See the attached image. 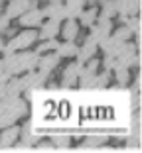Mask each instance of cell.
<instances>
[{
  "mask_svg": "<svg viewBox=\"0 0 142 153\" xmlns=\"http://www.w3.org/2000/svg\"><path fill=\"white\" fill-rule=\"evenodd\" d=\"M115 36L119 37V39H122V41H124V39H126V37L130 36V27H120V30H119V32L115 33Z\"/></svg>",
  "mask_w": 142,
  "mask_h": 153,
  "instance_id": "cell-26",
  "label": "cell"
},
{
  "mask_svg": "<svg viewBox=\"0 0 142 153\" xmlns=\"http://www.w3.org/2000/svg\"><path fill=\"white\" fill-rule=\"evenodd\" d=\"M57 55L59 57H71V55H77V47H75L73 41H67L63 45H57Z\"/></svg>",
  "mask_w": 142,
  "mask_h": 153,
  "instance_id": "cell-18",
  "label": "cell"
},
{
  "mask_svg": "<svg viewBox=\"0 0 142 153\" xmlns=\"http://www.w3.org/2000/svg\"><path fill=\"white\" fill-rule=\"evenodd\" d=\"M8 16H0V30H6L8 27Z\"/></svg>",
  "mask_w": 142,
  "mask_h": 153,
  "instance_id": "cell-28",
  "label": "cell"
},
{
  "mask_svg": "<svg viewBox=\"0 0 142 153\" xmlns=\"http://www.w3.org/2000/svg\"><path fill=\"white\" fill-rule=\"evenodd\" d=\"M122 43H124V41H122V39H119L116 36H113V37L107 36L105 39L101 41V47L105 49V53H107V55H115V51L119 49V47H120Z\"/></svg>",
  "mask_w": 142,
  "mask_h": 153,
  "instance_id": "cell-12",
  "label": "cell"
},
{
  "mask_svg": "<svg viewBox=\"0 0 142 153\" xmlns=\"http://www.w3.org/2000/svg\"><path fill=\"white\" fill-rule=\"evenodd\" d=\"M36 37H38V33L34 32V30H28V32L16 36L8 45H4V49H6V53H12V51H16V49H24L28 45H32L34 41H36Z\"/></svg>",
  "mask_w": 142,
  "mask_h": 153,
  "instance_id": "cell-3",
  "label": "cell"
},
{
  "mask_svg": "<svg viewBox=\"0 0 142 153\" xmlns=\"http://www.w3.org/2000/svg\"><path fill=\"white\" fill-rule=\"evenodd\" d=\"M53 2H59V0H53Z\"/></svg>",
  "mask_w": 142,
  "mask_h": 153,
  "instance_id": "cell-31",
  "label": "cell"
},
{
  "mask_svg": "<svg viewBox=\"0 0 142 153\" xmlns=\"http://www.w3.org/2000/svg\"><path fill=\"white\" fill-rule=\"evenodd\" d=\"M79 69H81V65H69L67 69H65L63 73V81H61V85H63V88H69L71 85H75V81H77L79 76Z\"/></svg>",
  "mask_w": 142,
  "mask_h": 153,
  "instance_id": "cell-10",
  "label": "cell"
},
{
  "mask_svg": "<svg viewBox=\"0 0 142 153\" xmlns=\"http://www.w3.org/2000/svg\"><path fill=\"white\" fill-rule=\"evenodd\" d=\"M38 61H40V53H20V55L6 53L4 67L12 75V73H20V71H32L38 65Z\"/></svg>",
  "mask_w": 142,
  "mask_h": 153,
  "instance_id": "cell-2",
  "label": "cell"
},
{
  "mask_svg": "<svg viewBox=\"0 0 142 153\" xmlns=\"http://www.w3.org/2000/svg\"><path fill=\"white\" fill-rule=\"evenodd\" d=\"M8 76H10V73L6 71L4 61H0V82H6V81H8Z\"/></svg>",
  "mask_w": 142,
  "mask_h": 153,
  "instance_id": "cell-25",
  "label": "cell"
},
{
  "mask_svg": "<svg viewBox=\"0 0 142 153\" xmlns=\"http://www.w3.org/2000/svg\"><path fill=\"white\" fill-rule=\"evenodd\" d=\"M4 94H6V82H0V100L4 98Z\"/></svg>",
  "mask_w": 142,
  "mask_h": 153,
  "instance_id": "cell-29",
  "label": "cell"
},
{
  "mask_svg": "<svg viewBox=\"0 0 142 153\" xmlns=\"http://www.w3.org/2000/svg\"><path fill=\"white\" fill-rule=\"evenodd\" d=\"M4 49V41H2V37H0V51Z\"/></svg>",
  "mask_w": 142,
  "mask_h": 153,
  "instance_id": "cell-30",
  "label": "cell"
},
{
  "mask_svg": "<svg viewBox=\"0 0 142 153\" xmlns=\"http://www.w3.org/2000/svg\"><path fill=\"white\" fill-rule=\"evenodd\" d=\"M30 8H34V2H30V0H14L12 4L8 6V10H6V16H8V18L22 16V14Z\"/></svg>",
  "mask_w": 142,
  "mask_h": 153,
  "instance_id": "cell-5",
  "label": "cell"
},
{
  "mask_svg": "<svg viewBox=\"0 0 142 153\" xmlns=\"http://www.w3.org/2000/svg\"><path fill=\"white\" fill-rule=\"evenodd\" d=\"M41 16H44V12H40V10H36V8H30L22 14L20 24H22V26H38V24L41 22Z\"/></svg>",
  "mask_w": 142,
  "mask_h": 153,
  "instance_id": "cell-7",
  "label": "cell"
},
{
  "mask_svg": "<svg viewBox=\"0 0 142 153\" xmlns=\"http://www.w3.org/2000/svg\"><path fill=\"white\" fill-rule=\"evenodd\" d=\"M79 16H81V22H83V26H85V27L93 26L95 20H97V8H91V10H87V12H81Z\"/></svg>",
  "mask_w": 142,
  "mask_h": 153,
  "instance_id": "cell-21",
  "label": "cell"
},
{
  "mask_svg": "<svg viewBox=\"0 0 142 153\" xmlns=\"http://www.w3.org/2000/svg\"><path fill=\"white\" fill-rule=\"evenodd\" d=\"M109 32H110V22H109V18L103 16V18L99 20V24L93 27L91 36H89V41H93V43H101V41L109 36Z\"/></svg>",
  "mask_w": 142,
  "mask_h": 153,
  "instance_id": "cell-4",
  "label": "cell"
},
{
  "mask_svg": "<svg viewBox=\"0 0 142 153\" xmlns=\"http://www.w3.org/2000/svg\"><path fill=\"white\" fill-rule=\"evenodd\" d=\"M20 130L18 128H14V126H6V131L2 134V137H0V149H8L14 145V141H16V137H18Z\"/></svg>",
  "mask_w": 142,
  "mask_h": 153,
  "instance_id": "cell-6",
  "label": "cell"
},
{
  "mask_svg": "<svg viewBox=\"0 0 142 153\" xmlns=\"http://www.w3.org/2000/svg\"><path fill=\"white\" fill-rule=\"evenodd\" d=\"M57 63H59V55H47V57H40V61H38V65H40V71L47 73L50 75L51 69L57 67Z\"/></svg>",
  "mask_w": 142,
  "mask_h": 153,
  "instance_id": "cell-11",
  "label": "cell"
},
{
  "mask_svg": "<svg viewBox=\"0 0 142 153\" xmlns=\"http://www.w3.org/2000/svg\"><path fill=\"white\" fill-rule=\"evenodd\" d=\"M51 49H57V41L55 39H47L46 43H41L36 53H46V51H51Z\"/></svg>",
  "mask_w": 142,
  "mask_h": 153,
  "instance_id": "cell-22",
  "label": "cell"
},
{
  "mask_svg": "<svg viewBox=\"0 0 142 153\" xmlns=\"http://www.w3.org/2000/svg\"><path fill=\"white\" fill-rule=\"evenodd\" d=\"M69 141H71V137H69V134H53V143L57 149H67L69 147Z\"/></svg>",
  "mask_w": 142,
  "mask_h": 153,
  "instance_id": "cell-20",
  "label": "cell"
},
{
  "mask_svg": "<svg viewBox=\"0 0 142 153\" xmlns=\"http://www.w3.org/2000/svg\"><path fill=\"white\" fill-rule=\"evenodd\" d=\"M38 149H40V151H53L55 147L51 143H47V141H41V143L38 145Z\"/></svg>",
  "mask_w": 142,
  "mask_h": 153,
  "instance_id": "cell-27",
  "label": "cell"
},
{
  "mask_svg": "<svg viewBox=\"0 0 142 153\" xmlns=\"http://www.w3.org/2000/svg\"><path fill=\"white\" fill-rule=\"evenodd\" d=\"M95 49H97V43H93V41H85V45H83L81 49H77V55H79V65H83L87 59H91L93 57V53H95Z\"/></svg>",
  "mask_w": 142,
  "mask_h": 153,
  "instance_id": "cell-14",
  "label": "cell"
},
{
  "mask_svg": "<svg viewBox=\"0 0 142 153\" xmlns=\"http://www.w3.org/2000/svg\"><path fill=\"white\" fill-rule=\"evenodd\" d=\"M26 112V104L18 96H4L0 102V128H6Z\"/></svg>",
  "mask_w": 142,
  "mask_h": 153,
  "instance_id": "cell-1",
  "label": "cell"
},
{
  "mask_svg": "<svg viewBox=\"0 0 142 153\" xmlns=\"http://www.w3.org/2000/svg\"><path fill=\"white\" fill-rule=\"evenodd\" d=\"M116 81H119V85H126L128 82V71H126V67H116Z\"/></svg>",
  "mask_w": 142,
  "mask_h": 153,
  "instance_id": "cell-23",
  "label": "cell"
},
{
  "mask_svg": "<svg viewBox=\"0 0 142 153\" xmlns=\"http://www.w3.org/2000/svg\"><path fill=\"white\" fill-rule=\"evenodd\" d=\"M77 33H79L77 24L73 22V18H69V22L65 24V27H63V37H65L67 41H73L75 37H77Z\"/></svg>",
  "mask_w": 142,
  "mask_h": 153,
  "instance_id": "cell-17",
  "label": "cell"
},
{
  "mask_svg": "<svg viewBox=\"0 0 142 153\" xmlns=\"http://www.w3.org/2000/svg\"><path fill=\"white\" fill-rule=\"evenodd\" d=\"M57 32H59V20H53V18H51L46 26L41 27L40 37H44V39H51V37H55V33H57Z\"/></svg>",
  "mask_w": 142,
  "mask_h": 153,
  "instance_id": "cell-13",
  "label": "cell"
},
{
  "mask_svg": "<svg viewBox=\"0 0 142 153\" xmlns=\"http://www.w3.org/2000/svg\"><path fill=\"white\" fill-rule=\"evenodd\" d=\"M83 12V0H67V6H65V16L67 18H75Z\"/></svg>",
  "mask_w": 142,
  "mask_h": 153,
  "instance_id": "cell-16",
  "label": "cell"
},
{
  "mask_svg": "<svg viewBox=\"0 0 142 153\" xmlns=\"http://www.w3.org/2000/svg\"><path fill=\"white\" fill-rule=\"evenodd\" d=\"M44 14L53 18V20H61V18H65V6L61 2H53L51 6H47V10Z\"/></svg>",
  "mask_w": 142,
  "mask_h": 153,
  "instance_id": "cell-15",
  "label": "cell"
},
{
  "mask_svg": "<svg viewBox=\"0 0 142 153\" xmlns=\"http://www.w3.org/2000/svg\"><path fill=\"white\" fill-rule=\"evenodd\" d=\"M107 141V135L105 134H91L87 137V140L83 141V145L79 149H81V151H89V149H97L99 147V145H103Z\"/></svg>",
  "mask_w": 142,
  "mask_h": 153,
  "instance_id": "cell-8",
  "label": "cell"
},
{
  "mask_svg": "<svg viewBox=\"0 0 142 153\" xmlns=\"http://www.w3.org/2000/svg\"><path fill=\"white\" fill-rule=\"evenodd\" d=\"M126 22H128L130 32H136V36L140 37V20L138 18H130V20H126Z\"/></svg>",
  "mask_w": 142,
  "mask_h": 153,
  "instance_id": "cell-24",
  "label": "cell"
},
{
  "mask_svg": "<svg viewBox=\"0 0 142 153\" xmlns=\"http://www.w3.org/2000/svg\"><path fill=\"white\" fill-rule=\"evenodd\" d=\"M115 14H119V0H109V2H105V6H103V16H105V18H110V16H115Z\"/></svg>",
  "mask_w": 142,
  "mask_h": 153,
  "instance_id": "cell-19",
  "label": "cell"
},
{
  "mask_svg": "<svg viewBox=\"0 0 142 153\" xmlns=\"http://www.w3.org/2000/svg\"><path fill=\"white\" fill-rule=\"evenodd\" d=\"M138 8H140V0H119V14H122L124 18L136 14Z\"/></svg>",
  "mask_w": 142,
  "mask_h": 153,
  "instance_id": "cell-9",
  "label": "cell"
}]
</instances>
